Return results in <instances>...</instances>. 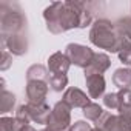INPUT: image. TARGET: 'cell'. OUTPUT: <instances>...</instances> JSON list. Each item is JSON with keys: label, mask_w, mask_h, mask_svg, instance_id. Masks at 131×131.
I'll list each match as a JSON object with an SVG mask.
<instances>
[{"label": "cell", "mask_w": 131, "mask_h": 131, "mask_svg": "<svg viewBox=\"0 0 131 131\" xmlns=\"http://www.w3.org/2000/svg\"><path fill=\"white\" fill-rule=\"evenodd\" d=\"M46 28L52 34H62L74 28H86L93 22V13L85 2H54L43 11Z\"/></svg>", "instance_id": "obj_1"}, {"label": "cell", "mask_w": 131, "mask_h": 131, "mask_svg": "<svg viewBox=\"0 0 131 131\" xmlns=\"http://www.w3.org/2000/svg\"><path fill=\"white\" fill-rule=\"evenodd\" d=\"M90 42L94 46L106 49L110 52H119L122 45V39L116 29V23L106 19H99L91 25Z\"/></svg>", "instance_id": "obj_2"}, {"label": "cell", "mask_w": 131, "mask_h": 131, "mask_svg": "<svg viewBox=\"0 0 131 131\" xmlns=\"http://www.w3.org/2000/svg\"><path fill=\"white\" fill-rule=\"evenodd\" d=\"M0 31L2 39L26 31V17L17 5H11L8 2L0 3Z\"/></svg>", "instance_id": "obj_3"}, {"label": "cell", "mask_w": 131, "mask_h": 131, "mask_svg": "<svg viewBox=\"0 0 131 131\" xmlns=\"http://www.w3.org/2000/svg\"><path fill=\"white\" fill-rule=\"evenodd\" d=\"M119 114L105 111L102 117L96 122V128L102 131H131V108L120 106Z\"/></svg>", "instance_id": "obj_4"}, {"label": "cell", "mask_w": 131, "mask_h": 131, "mask_svg": "<svg viewBox=\"0 0 131 131\" xmlns=\"http://www.w3.org/2000/svg\"><path fill=\"white\" fill-rule=\"evenodd\" d=\"M71 106L67 102H57L52 106L51 116L48 119L46 128H49L51 131H70L71 129Z\"/></svg>", "instance_id": "obj_5"}, {"label": "cell", "mask_w": 131, "mask_h": 131, "mask_svg": "<svg viewBox=\"0 0 131 131\" xmlns=\"http://www.w3.org/2000/svg\"><path fill=\"white\" fill-rule=\"evenodd\" d=\"M65 54L68 56L71 65L86 70L90 67V63L93 62V57L96 52L90 46H85L80 43H68L67 48H65Z\"/></svg>", "instance_id": "obj_6"}, {"label": "cell", "mask_w": 131, "mask_h": 131, "mask_svg": "<svg viewBox=\"0 0 131 131\" xmlns=\"http://www.w3.org/2000/svg\"><path fill=\"white\" fill-rule=\"evenodd\" d=\"M2 48L9 51L13 56H25L28 52V48H29L26 31L19 32V34H13L6 39H2Z\"/></svg>", "instance_id": "obj_7"}, {"label": "cell", "mask_w": 131, "mask_h": 131, "mask_svg": "<svg viewBox=\"0 0 131 131\" xmlns=\"http://www.w3.org/2000/svg\"><path fill=\"white\" fill-rule=\"evenodd\" d=\"M49 85L48 82H28L26 83V99L29 105H42L46 103V96H48Z\"/></svg>", "instance_id": "obj_8"}, {"label": "cell", "mask_w": 131, "mask_h": 131, "mask_svg": "<svg viewBox=\"0 0 131 131\" xmlns=\"http://www.w3.org/2000/svg\"><path fill=\"white\" fill-rule=\"evenodd\" d=\"M63 102H67L71 108H85L88 103H91V97L86 96L80 88L70 86L67 91L63 93Z\"/></svg>", "instance_id": "obj_9"}, {"label": "cell", "mask_w": 131, "mask_h": 131, "mask_svg": "<svg viewBox=\"0 0 131 131\" xmlns=\"http://www.w3.org/2000/svg\"><path fill=\"white\" fill-rule=\"evenodd\" d=\"M70 67H71V62L68 56L62 51L51 54L48 59V70L51 74H67Z\"/></svg>", "instance_id": "obj_10"}, {"label": "cell", "mask_w": 131, "mask_h": 131, "mask_svg": "<svg viewBox=\"0 0 131 131\" xmlns=\"http://www.w3.org/2000/svg\"><path fill=\"white\" fill-rule=\"evenodd\" d=\"M85 82H86V88H88V96L91 99H100L105 96L106 82H105L103 76H100V74L85 76Z\"/></svg>", "instance_id": "obj_11"}, {"label": "cell", "mask_w": 131, "mask_h": 131, "mask_svg": "<svg viewBox=\"0 0 131 131\" xmlns=\"http://www.w3.org/2000/svg\"><path fill=\"white\" fill-rule=\"evenodd\" d=\"M111 67V59L108 54L103 52H96L93 57V62L90 63V67L85 70V76H91V74H100L103 76V73Z\"/></svg>", "instance_id": "obj_12"}, {"label": "cell", "mask_w": 131, "mask_h": 131, "mask_svg": "<svg viewBox=\"0 0 131 131\" xmlns=\"http://www.w3.org/2000/svg\"><path fill=\"white\" fill-rule=\"evenodd\" d=\"M28 108H29V119H31V122H36V123H40V125H46L48 123V119H49L51 111H52V108H49V105H46V103L29 105L28 103Z\"/></svg>", "instance_id": "obj_13"}, {"label": "cell", "mask_w": 131, "mask_h": 131, "mask_svg": "<svg viewBox=\"0 0 131 131\" xmlns=\"http://www.w3.org/2000/svg\"><path fill=\"white\" fill-rule=\"evenodd\" d=\"M26 80L28 82H48L49 80V70L46 67L40 63H36V65H31L26 71Z\"/></svg>", "instance_id": "obj_14"}, {"label": "cell", "mask_w": 131, "mask_h": 131, "mask_svg": "<svg viewBox=\"0 0 131 131\" xmlns=\"http://www.w3.org/2000/svg\"><path fill=\"white\" fill-rule=\"evenodd\" d=\"M113 83L119 90H131V68H117L113 74Z\"/></svg>", "instance_id": "obj_15"}, {"label": "cell", "mask_w": 131, "mask_h": 131, "mask_svg": "<svg viewBox=\"0 0 131 131\" xmlns=\"http://www.w3.org/2000/svg\"><path fill=\"white\" fill-rule=\"evenodd\" d=\"M16 105V94H13L8 90H2V96H0V113L6 114L9 113Z\"/></svg>", "instance_id": "obj_16"}, {"label": "cell", "mask_w": 131, "mask_h": 131, "mask_svg": "<svg viewBox=\"0 0 131 131\" xmlns=\"http://www.w3.org/2000/svg\"><path fill=\"white\" fill-rule=\"evenodd\" d=\"M48 85L52 91L62 93L68 85V77H67V74H51L49 80H48Z\"/></svg>", "instance_id": "obj_17"}, {"label": "cell", "mask_w": 131, "mask_h": 131, "mask_svg": "<svg viewBox=\"0 0 131 131\" xmlns=\"http://www.w3.org/2000/svg\"><path fill=\"white\" fill-rule=\"evenodd\" d=\"M116 29H117L120 39H126L131 42V16L119 19L116 22Z\"/></svg>", "instance_id": "obj_18"}, {"label": "cell", "mask_w": 131, "mask_h": 131, "mask_svg": "<svg viewBox=\"0 0 131 131\" xmlns=\"http://www.w3.org/2000/svg\"><path fill=\"white\" fill-rule=\"evenodd\" d=\"M105 111H103V108L99 105V103H94V102H91V103H88L85 108H83V116L88 119V120H93L94 123L102 117V114H103Z\"/></svg>", "instance_id": "obj_19"}, {"label": "cell", "mask_w": 131, "mask_h": 131, "mask_svg": "<svg viewBox=\"0 0 131 131\" xmlns=\"http://www.w3.org/2000/svg\"><path fill=\"white\" fill-rule=\"evenodd\" d=\"M119 60L126 65V68L131 67V42L126 40V39H122V45H120V49H119Z\"/></svg>", "instance_id": "obj_20"}, {"label": "cell", "mask_w": 131, "mask_h": 131, "mask_svg": "<svg viewBox=\"0 0 131 131\" xmlns=\"http://www.w3.org/2000/svg\"><path fill=\"white\" fill-rule=\"evenodd\" d=\"M23 125L16 117H6L3 116L0 119V131H19Z\"/></svg>", "instance_id": "obj_21"}, {"label": "cell", "mask_w": 131, "mask_h": 131, "mask_svg": "<svg viewBox=\"0 0 131 131\" xmlns=\"http://www.w3.org/2000/svg\"><path fill=\"white\" fill-rule=\"evenodd\" d=\"M103 105L108 110H119L120 108V100H119L117 93H108V94H105L103 96Z\"/></svg>", "instance_id": "obj_22"}, {"label": "cell", "mask_w": 131, "mask_h": 131, "mask_svg": "<svg viewBox=\"0 0 131 131\" xmlns=\"http://www.w3.org/2000/svg\"><path fill=\"white\" fill-rule=\"evenodd\" d=\"M22 125H29V122H31V119H29V108H28V103H25V105H20L19 108H17V111H16V116H14Z\"/></svg>", "instance_id": "obj_23"}, {"label": "cell", "mask_w": 131, "mask_h": 131, "mask_svg": "<svg viewBox=\"0 0 131 131\" xmlns=\"http://www.w3.org/2000/svg\"><path fill=\"white\" fill-rule=\"evenodd\" d=\"M13 65V54L6 49H2V63H0V70L6 71Z\"/></svg>", "instance_id": "obj_24"}, {"label": "cell", "mask_w": 131, "mask_h": 131, "mask_svg": "<svg viewBox=\"0 0 131 131\" xmlns=\"http://www.w3.org/2000/svg\"><path fill=\"white\" fill-rule=\"evenodd\" d=\"M119 100H120V106H129L131 108V90H120L117 93Z\"/></svg>", "instance_id": "obj_25"}, {"label": "cell", "mask_w": 131, "mask_h": 131, "mask_svg": "<svg viewBox=\"0 0 131 131\" xmlns=\"http://www.w3.org/2000/svg\"><path fill=\"white\" fill-rule=\"evenodd\" d=\"M91 129L93 128H91L90 123H86L85 120H77V122H74L71 125V129L70 131H91Z\"/></svg>", "instance_id": "obj_26"}, {"label": "cell", "mask_w": 131, "mask_h": 131, "mask_svg": "<svg viewBox=\"0 0 131 131\" xmlns=\"http://www.w3.org/2000/svg\"><path fill=\"white\" fill-rule=\"evenodd\" d=\"M19 131H36V128H34L32 125H23Z\"/></svg>", "instance_id": "obj_27"}, {"label": "cell", "mask_w": 131, "mask_h": 131, "mask_svg": "<svg viewBox=\"0 0 131 131\" xmlns=\"http://www.w3.org/2000/svg\"><path fill=\"white\" fill-rule=\"evenodd\" d=\"M91 131H102V129H100V128H93Z\"/></svg>", "instance_id": "obj_28"}, {"label": "cell", "mask_w": 131, "mask_h": 131, "mask_svg": "<svg viewBox=\"0 0 131 131\" xmlns=\"http://www.w3.org/2000/svg\"><path fill=\"white\" fill-rule=\"evenodd\" d=\"M40 131H51L49 128H43V129H40Z\"/></svg>", "instance_id": "obj_29"}]
</instances>
